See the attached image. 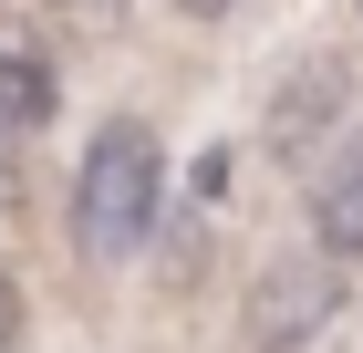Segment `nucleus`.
I'll list each match as a JSON object with an SVG mask.
<instances>
[{
    "mask_svg": "<svg viewBox=\"0 0 363 353\" xmlns=\"http://www.w3.org/2000/svg\"><path fill=\"white\" fill-rule=\"evenodd\" d=\"M42 114H52V73L31 53H0V136H31Z\"/></svg>",
    "mask_w": 363,
    "mask_h": 353,
    "instance_id": "5",
    "label": "nucleus"
},
{
    "mask_svg": "<svg viewBox=\"0 0 363 353\" xmlns=\"http://www.w3.org/2000/svg\"><path fill=\"white\" fill-rule=\"evenodd\" d=\"M311 239L342 249V260H363V136L311 177Z\"/></svg>",
    "mask_w": 363,
    "mask_h": 353,
    "instance_id": "4",
    "label": "nucleus"
},
{
    "mask_svg": "<svg viewBox=\"0 0 363 353\" xmlns=\"http://www.w3.org/2000/svg\"><path fill=\"white\" fill-rule=\"evenodd\" d=\"M177 11H197V21H208V11H228V0H177Z\"/></svg>",
    "mask_w": 363,
    "mask_h": 353,
    "instance_id": "7",
    "label": "nucleus"
},
{
    "mask_svg": "<svg viewBox=\"0 0 363 353\" xmlns=\"http://www.w3.org/2000/svg\"><path fill=\"white\" fill-rule=\"evenodd\" d=\"M167 208V156H156V125L145 114H114L104 136L84 146V177H73V239L94 260H135L145 229Z\"/></svg>",
    "mask_w": 363,
    "mask_h": 353,
    "instance_id": "1",
    "label": "nucleus"
},
{
    "mask_svg": "<svg viewBox=\"0 0 363 353\" xmlns=\"http://www.w3.org/2000/svg\"><path fill=\"white\" fill-rule=\"evenodd\" d=\"M353 11H363V0H353Z\"/></svg>",
    "mask_w": 363,
    "mask_h": 353,
    "instance_id": "8",
    "label": "nucleus"
},
{
    "mask_svg": "<svg viewBox=\"0 0 363 353\" xmlns=\"http://www.w3.org/2000/svg\"><path fill=\"white\" fill-rule=\"evenodd\" d=\"M342 94H353V73H342V63H301V73L280 83V104H270V146H280V156H301V146L342 114Z\"/></svg>",
    "mask_w": 363,
    "mask_h": 353,
    "instance_id": "3",
    "label": "nucleus"
},
{
    "mask_svg": "<svg viewBox=\"0 0 363 353\" xmlns=\"http://www.w3.org/2000/svg\"><path fill=\"white\" fill-rule=\"evenodd\" d=\"M333 312H342V249H280L250 281V343L259 353H301Z\"/></svg>",
    "mask_w": 363,
    "mask_h": 353,
    "instance_id": "2",
    "label": "nucleus"
},
{
    "mask_svg": "<svg viewBox=\"0 0 363 353\" xmlns=\"http://www.w3.org/2000/svg\"><path fill=\"white\" fill-rule=\"evenodd\" d=\"M0 353H21V291H11V271H0Z\"/></svg>",
    "mask_w": 363,
    "mask_h": 353,
    "instance_id": "6",
    "label": "nucleus"
}]
</instances>
